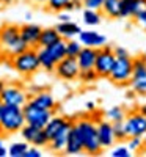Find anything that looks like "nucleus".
Here are the masks:
<instances>
[{
	"instance_id": "14",
	"label": "nucleus",
	"mask_w": 146,
	"mask_h": 157,
	"mask_svg": "<svg viewBox=\"0 0 146 157\" xmlns=\"http://www.w3.org/2000/svg\"><path fill=\"white\" fill-rule=\"evenodd\" d=\"M96 129H98V138L102 149H107L112 148L115 145V135H113V126L110 121L107 120H99L96 123Z\"/></svg>"
},
{
	"instance_id": "15",
	"label": "nucleus",
	"mask_w": 146,
	"mask_h": 157,
	"mask_svg": "<svg viewBox=\"0 0 146 157\" xmlns=\"http://www.w3.org/2000/svg\"><path fill=\"white\" fill-rule=\"evenodd\" d=\"M79 41L85 47H93V49H101L107 44V38L104 35L94 32V30H82L79 33Z\"/></svg>"
},
{
	"instance_id": "39",
	"label": "nucleus",
	"mask_w": 146,
	"mask_h": 157,
	"mask_svg": "<svg viewBox=\"0 0 146 157\" xmlns=\"http://www.w3.org/2000/svg\"><path fill=\"white\" fill-rule=\"evenodd\" d=\"M135 19H137V22H138V24L141 25V27H143V29L146 30V13H143V14L137 16Z\"/></svg>"
},
{
	"instance_id": "2",
	"label": "nucleus",
	"mask_w": 146,
	"mask_h": 157,
	"mask_svg": "<svg viewBox=\"0 0 146 157\" xmlns=\"http://www.w3.org/2000/svg\"><path fill=\"white\" fill-rule=\"evenodd\" d=\"M25 49H29V46L21 39L17 25H3L0 29V50H5L10 58L24 52Z\"/></svg>"
},
{
	"instance_id": "46",
	"label": "nucleus",
	"mask_w": 146,
	"mask_h": 157,
	"mask_svg": "<svg viewBox=\"0 0 146 157\" xmlns=\"http://www.w3.org/2000/svg\"><path fill=\"white\" fill-rule=\"evenodd\" d=\"M3 88H5V83H3L2 80H0V93H2V90H3Z\"/></svg>"
},
{
	"instance_id": "20",
	"label": "nucleus",
	"mask_w": 146,
	"mask_h": 157,
	"mask_svg": "<svg viewBox=\"0 0 146 157\" xmlns=\"http://www.w3.org/2000/svg\"><path fill=\"white\" fill-rule=\"evenodd\" d=\"M57 32L60 35L61 39H72L75 36H79V33L82 32V29L72 21H66V22H60L57 25Z\"/></svg>"
},
{
	"instance_id": "50",
	"label": "nucleus",
	"mask_w": 146,
	"mask_h": 157,
	"mask_svg": "<svg viewBox=\"0 0 146 157\" xmlns=\"http://www.w3.org/2000/svg\"><path fill=\"white\" fill-rule=\"evenodd\" d=\"M144 55H146V50H144Z\"/></svg>"
},
{
	"instance_id": "32",
	"label": "nucleus",
	"mask_w": 146,
	"mask_h": 157,
	"mask_svg": "<svg viewBox=\"0 0 146 157\" xmlns=\"http://www.w3.org/2000/svg\"><path fill=\"white\" fill-rule=\"evenodd\" d=\"M132 5H134V0H121L119 17H132Z\"/></svg>"
},
{
	"instance_id": "49",
	"label": "nucleus",
	"mask_w": 146,
	"mask_h": 157,
	"mask_svg": "<svg viewBox=\"0 0 146 157\" xmlns=\"http://www.w3.org/2000/svg\"><path fill=\"white\" fill-rule=\"evenodd\" d=\"M2 104H3V102H2V99H0V107H2Z\"/></svg>"
},
{
	"instance_id": "4",
	"label": "nucleus",
	"mask_w": 146,
	"mask_h": 157,
	"mask_svg": "<svg viewBox=\"0 0 146 157\" xmlns=\"http://www.w3.org/2000/svg\"><path fill=\"white\" fill-rule=\"evenodd\" d=\"M11 66L14 68L21 75H33L38 69H41L38 60V52L35 47L25 49L21 54L11 57Z\"/></svg>"
},
{
	"instance_id": "40",
	"label": "nucleus",
	"mask_w": 146,
	"mask_h": 157,
	"mask_svg": "<svg viewBox=\"0 0 146 157\" xmlns=\"http://www.w3.org/2000/svg\"><path fill=\"white\" fill-rule=\"evenodd\" d=\"M6 155H8V149L3 145V140L0 138V157H6Z\"/></svg>"
},
{
	"instance_id": "27",
	"label": "nucleus",
	"mask_w": 146,
	"mask_h": 157,
	"mask_svg": "<svg viewBox=\"0 0 146 157\" xmlns=\"http://www.w3.org/2000/svg\"><path fill=\"white\" fill-rule=\"evenodd\" d=\"M126 141H127V148L130 149V152H132V154L141 152V151L146 148L143 137H129Z\"/></svg>"
},
{
	"instance_id": "11",
	"label": "nucleus",
	"mask_w": 146,
	"mask_h": 157,
	"mask_svg": "<svg viewBox=\"0 0 146 157\" xmlns=\"http://www.w3.org/2000/svg\"><path fill=\"white\" fill-rule=\"evenodd\" d=\"M22 138L32 146H38V148H44L47 146L49 138L44 132L43 127H36V126H30V124H24L22 129L19 130Z\"/></svg>"
},
{
	"instance_id": "41",
	"label": "nucleus",
	"mask_w": 146,
	"mask_h": 157,
	"mask_svg": "<svg viewBox=\"0 0 146 157\" xmlns=\"http://www.w3.org/2000/svg\"><path fill=\"white\" fill-rule=\"evenodd\" d=\"M85 107H86V110H88V112H96V102H93V101H88Z\"/></svg>"
},
{
	"instance_id": "24",
	"label": "nucleus",
	"mask_w": 146,
	"mask_h": 157,
	"mask_svg": "<svg viewBox=\"0 0 146 157\" xmlns=\"http://www.w3.org/2000/svg\"><path fill=\"white\" fill-rule=\"evenodd\" d=\"M126 110L123 107H119V105H115L109 110H105L104 116H105V120L110 121V123H118V121H124V118H126Z\"/></svg>"
},
{
	"instance_id": "44",
	"label": "nucleus",
	"mask_w": 146,
	"mask_h": 157,
	"mask_svg": "<svg viewBox=\"0 0 146 157\" xmlns=\"http://www.w3.org/2000/svg\"><path fill=\"white\" fill-rule=\"evenodd\" d=\"M13 2V0H0V3H3V5H10Z\"/></svg>"
},
{
	"instance_id": "28",
	"label": "nucleus",
	"mask_w": 146,
	"mask_h": 157,
	"mask_svg": "<svg viewBox=\"0 0 146 157\" xmlns=\"http://www.w3.org/2000/svg\"><path fill=\"white\" fill-rule=\"evenodd\" d=\"M66 41V57H72V58H75L77 55H79V52L82 50V44H80V41H75V39L72 38V39H64Z\"/></svg>"
},
{
	"instance_id": "13",
	"label": "nucleus",
	"mask_w": 146,
	"mask_h": 157,
	"mask_svg": "<svg viewBox=\"0 0 146 157\" xmlns=\"http://www.w3.org/2000/svg\"><path fill=\"white\" fill-rule=\"evenodd\" d=\"M72 123H74V121H71L69 118H66V116H60V115L55 116V115H52V118L47 121V124H46L43 129H44L47 138L52 140L55 135L64 132V130H69V129L72 127Z\"/></svg>"
},
{
	"instance_id": "19",
	"label": "nucleus",
	"mask_w": 146,
	"mask_h": 157,
	"mask_svg": "<svg viewBox=\"0 0 146 157\" xmlns=\"http://www.w3.org/2000/svg\"><path fill=\"white\" fill-rule=\"evenodd\" d=\"M29 101L33 105H36L39 109H46V110H55V107H57V102H55L54 96L50 93H47V91H38Z\"/></svg>"
},
{
	"instance_id": "6",
	"label": "nucleus",
	"mask_w": 146,
	"mask_h": 157,
	"mask_svg": "<svg viewBox=\"0 0 146 157\" xmlns=\"http://www.w3.org/2000/svg\"><path fill=\"white\" fill-rule=\"evenodd\" d=\"M115 60H116V57L113 54V49L105 44L104 47L96 50V60H94V66H93V69L96 71V74L99 77L109 78V75L112 72V68L115 64Z\"/></svg>"
},
{
	"instance_id": "23",
	"label": "nucleus",
	"mask_w": 146,
	"mask_h": 157,
	"mask_svg": "<svg viewBox=\"0 0 146 157\" xmlns=\"http://www.w3.org/2000/svg\"><path fill=\"white\" fill-rule=\"evenodd\" d=\"M119 5H121V0H104L101 11L107 17L118 19L119 17Z\"/></svg>"
},
{
	"instance_id": "33",
	"label": "nucleus",
	"mask_w": 146,
	"mask_h": 157,
	"mask_svg": "<svg viewBox=\"0 0 146 157\" xmlns=\"http://www.w3.org/2000/svg\"><path fill=\"white\" fill-rule=\"evenodd\" d=\"M110 155L112 157H132L134 154L130 152V149L127 148V145H119V146H116V148L112 149Z\"/></svg>"
},
{
	"instance_id": "47",
	"label": "nucleus",
	"mask_w": 146,
	"mask_h": 157,
	"mask_svg": "<svg viewBox=\"0 0 146 157\" xmlns=\"http://www.w3.org/2000/svg\"><path fill=\"white\" fill-rule=\"evenodd\" d=\"M3 134V130H2V126H0V135H2Z\"/></svg>"
},
{
	"instance_id": "21",
	"label": "nucleus",
	"mask_w": 146,
	"mask_h": 157,
	"mask_svg": "<svg viewBox=\"0 0 146 157\" xmlns=\"http://www.w3.org/2000/svg\"><path fill=\"white\" fill-rule=\"evenodd\" d=\"M46 50H47L49 57L54 60L55 64H57L60 60H63L66 57V41H64V39H58V41H55L54 44L47 46Z\"/></svg>"
},
{
	"instance_id": "1",
	"label": "nucleus",
	"mask_w": 146,
	"mask_h": 157,
	"mask_svg": "<svg viewBox=\"0 0 146 157\" xmlns=\"http://www.w3.org/2000/svg\"><path fill=\"white\" fill-rule=\"evenodd\" d=\"M74 129L77 130L79 137L83 143V152L90 155H98L102 151V146L98 138V129H96V121L93 118H79L74 121Z\"/></svg>"
},
{
	"instance_id": "3",
	"label": "nucleus",
	"mask_w": 146,
	"mask_h": 157,
	"mask_svg": "<svg viewBox=\"0 0 146 157\" xmlns=\"http://www.w3.org/2000/svg\"><path fill=\"white\" fill-rule=\"evenodd\" d=\"M25 124V118L22 107L2 104L0 107V126H2L3 134H16Z\"/></svg>"
},
{
	"instance_id": "10",
	"label": "nucleus",
	"mask_w": 146,
	"mask_h": 157,
	"mask_svg": "<svg viewBox=\"0 0 146 157\" xmlns=\"http://www.w3.org/2000/svg\"><path fill=\"white\" fill-rule=\"evenodd\" d=\"M54 72H55V75L58 78H61V80H77L79 72H80V68H79L75 58L64 57L63 60H60L55 64Z\"/></svg>"
},
{
	"instance_id": "9",
	"label": "nucleus",
	"mask_w": 146,
	"mask_h": 157,
	"mask_svg": "<svg viewBox=\"0 0 146 157\" xmlns=\"http://www.w3.org/2000/svg\"><path fill=\"white\" fill-rule=\"evenodd\" d=\"M123 124L127 137H144L146 134V116L140 112H130L126 115Z\"/></svg>"
},
{
	"instance_id": "17",
	"label": "nucleus",
	"mask_w": 146,
	"mask_h": 157,
	"mask_svg": "<svg viewBox=\"0 0 146 157\" xmlns=\"http://www.w3.org/2000/svg\"><path fill=\"white\" fill-rule=\"evenodd\" d=\"M63 152H66L68 155H79V154L83 152V143H82L80 137H79L77 130L74 129V126L69 129V132H68V138H66V145H64V151Z\"/></svg>"
},
{
	"instance_id": "37",
	"label": "nucleus",
	"mask_w": 146,
	"mask_h": 157,
	"mask_svg": "<svg viewBox=\"0 0 146 157\" xmlns=\"http://www.w3.org/2000/svg\"><path fill=\"white\" fill-rule=\"evenodd\" d=\"M41 155H43V152L39 151L38 146H32V148H29L27 151H25V154H24V157H41Z\"/></svg>"
},
{
	"instance_id": "45",
	"label": "nucleus",
	"mask_w": 146,
	"mask_h": 157,
	"mask_svg": "<svg viewBox=\"0 0 146 157\" xmlns=\"http://www.w3.org/2000/svg\"><path fill=\"white\" fill-rule=\"evenodd\" d=\"M32 2H35V3H41V5H43V3L47 2V0H32Z\"/></svg>"
},
{
	"instance_id": "29",
	"label": "nucleus",
	"mask_w": 146,
	"mask_h": 157,
	"mask_svg": "<svg viewBox=\"0 0 146 157\" xmlns=\"http://www.w3.org/2000/svg\"><path fill=\"white\" fill-rule=\"evenodd\" d=\"M113 126V135H115V140L116 141H126L129 137H127V132L124 129V124L123 121H118V123H112Z\"/></svg>"
},
{
	"instance_id": "34",
	"label": "nucleus",
	"mask_w": 146,
	"mask_h": 157,
	"mask_svg": "<svg viewBox=\"0 0 146 157\" xmlns=\"http://www.w3.org/2000/svg\"><path fill=\"white\" fill-rule=\"evenodd\" d=\"M146 13V0H134V5H132V17H137L140 14Z\"/></svg>"
},
{
	"instance_id": "43",
	"label": "nucleus",
	"mask_w": 146,
	"mask_h": 157,
	"mask_svg": "<svg viewBox=\"0 0 146 157\" xmlns=\"http://www.w3.org/2000/svg\"><path fill=\"white\" fill-rule=\"evenodd\" d=\"M138 112H140V113H143V115L146 116V104H143V105L138 109Z\"/></svg>"
},
{
	"instance_id": "48",
	"label": "nucleus",
	"mask_w": 146,
	"mask_h": 157,
	"mask_svg": "<svg viewBox=\"0 0 146 157\" xmlns=\"http://www.w3.org/2000/svg\"><path fill=\"white\" fill-rule=\"evenodd\" d=\"M143 140H144V145H146V134H144V137H143Z\"/></svg>"
},
{
	"instance_id": "38",
	"label": "nucleus",
	"mask_w": 146,
	"mask_h": 157,
	"mask_svg": "<svg viewBox=\"0 0 146 157\" xmlns=\"http://www.w3.org/2000/svg\"><path fill=\"white\" fill-rule=\"evenodd\" d=\"M113 54H115V57H129V52L123 47H115Z\"/></svg>"
},
{
	"instance_id": "25",
	"label": "nucleus",
	"mask_w": 146,
	"mask_h": 157,
	"mask_svg": "<svg viewBox=\"0 0 146 157\" xmlns=\"http://www.w3.org/2000/svg\"><path fill=\"white\" fill-rule=\"evenodd\" d=\"M101 21H102L101 11L85 8V11H83V22H85L86 25H90V27H94V25H99V24H101Z\"/></svg>"
},
{
	"instance_id": "12",
	"label": "nucleus",
	"mask_w": 146,
	"mask_h": 157,
	"mask_svg": "<svg viewBox=\"0 0 146 157\" xmlns=\"http://www.w3.org/2000/svg\"><path fill=\"white\" fill-rule=\"evenodd\" d=\"M0 99H2L3 104H10V105H17V107H22L25 102L29 101V94L25 93V90H22L21 86H16V85H10L2 90L0 93Z\"/></svg>"
},
{
	"instance_id": "31",
	"label": "nucleus",
	"mask_w": 146,
	"mask_h": 157,
	"mask_svg": "<svg viewBox=\"0 0 146 157\" xmlns=\"http://www.w3.org/2000/svg\"><path fill=\"white\" fill-rule=\"evenodd\" d=\"M79 78H80L82 82H85V83H93V82H96L99 78V75L96 74L94 69H83V71L79 72Z\"/></svg>"
},
{
	"instance_id": "8",
	"label": "nucleus",
	"mask_w": 146,
	"mask_h": 157,
	"mask_svg": "<svg viewBox=\"0 0 146 157\" xmlns=\"http://www.w3.org/2000/svg\"><path fill=\"white\" fill-rule=\"evenodd\" d=\"M132 77V58L129 57H116L115 64L109 78L116 85H127Z\"/></svg>"
},
{
	"instance_id": "5",
	"label": "nucleus",
	"mask_w": 146,
	"mask_h": 157,
	"mask_svg": "<svg viewBox=\"0 0 146 157\" xmlns=\"http://www.w3.org/2000/svg\"><path fill=\"white\" fill-rule=\"evenodd\" d=\"M127 85L135 94L146 96V55L132 58V77Z\"/></svg>"
},
{
	"instance_id": "42",
	"label": "nucleus",
	"mask_w": 146,
	"mask_h": 157,
	"mask_svg": "<svg viewBox=\"0 0 146 157\" xmlns=\"http://www.w3.org/2000/svg\"><path fill=\"white\" fill-rule=\"evenodd\" d=\"M58 19H60V22H66V21H71V16H69V14H66V13H63V11H60Z\"/></svg>"
},
{
	"instance_id": "16",
	"label": "nucleus",
	"mask_w": 146,
	"mask_h": 157,
	"mask_svg": "<svg viewBox=\"0 0 146 157\" xmlns=\"http://www.w3.org/2000/svg\"><path fill=\"white\" fill-rule=\"evenodd\" d=\"M41 27L36 24H25L22 27H19V33H21V39L27 44L29 47H38V41H39V35H41Z\"/></svg>"
},
{
	"instance_id": "36",
	"label": "nucleus",
	"mask_w": 146,
	"mask_h": 157,
	"mask_svg": "<svg viewBox=\"0 0 146 157\" xmlns=\"http://www.w3.org/2000/svg\"><path fill=\"white\" fill-rule=\"evenodd\" d=\"M82 6H83L82 0H69V2L66 3V6H64V11H77V10H80Z\"/></svg>"
},
{
	"instance_id": "26",
	"label": "nucleus",
	"mask_w": 146,
	"mask_h": 157,
	"mask_svg": "<svg viewBox=\"0 0 146 157\" xmlns=\"http://www.w3.org/2000/svg\"><path fill=\"white\" fill-rule=\"evenodd\" d=\"M27 149H29V143L27 141L11 143V146L8 148V155L10 157H24V154H25Z\"/></svg>"
},
{
	"instance_id": "18",
	"label": "nucleus",
	"mask_w": 146,
	"mask_h": 157,
	"mask_svg": "<svg viewBox=\"0 0 146 157\" xmlns=\"http://www.w3.org/2000/svg\"><path fill=\"white\" fill-rule=\"evenodd\" d=\"M96 50L98 49H93V47H85V46L82 47V50L79 52V55L75 57L80 71L93 69V66H94V60H96Z\"/></svg>"
},
{
	"instance_id": "22",
	"label": "nucleus",
	"mask_w": 146,
	"mask_h": 157,
	"mask_svg": "<svg viewBox=\"0 0 146 157\" xmlns=\"http://www.w3.org/2000/svg\"><path fill=\"white\" fill-rule=\"evenodd\" d=\"M60 35L57 32L55 27H49V29H43L41 35H39V41H38V47H47L50 44H54L55 41H58Z\"/></svg>"
},
{
	"instance_id": "30",
	"label": "nucleus",
	"mask_w": 146,
	"mask_h": 157,
	"mask_svg": "<svg viewBox=\"0 0 146 157\" xmlns=\"http://www.w3.org/2000/svg\"><path fill=\"white\" fill-rule=\"evenodd\" d=\"M69 0H47L46 6L52 13H60V11H64V6H66Z\"/></svg>"
},
{
	"instance_id": "7",
	"label": "nucleus",
	"mask_w": 146,
	"mask_h": 157,
	"mask_svg": "<svg viewBox=\"0 0 146 157\" xmlns=\"http://www.w3.org/2000/svg\"><path fill=\"white\" fill-rule=\"evenodd\" d=\"M22 112H24V118H25V124L30 126H36V127H44L47 124V121L54 115V110H46V109H39L30 101H27L22 105Z\"/></svg>"
},
{
	"instance_id": "35",
	"label": "nucleus",
	"mask_w": 146,
	"mask_h": 157,
	"mask_svg": "<svg viewBox=\"0 0 146 157\" xmlns=\"http://www.w3.org/2000/svg\"><path fill=\"white\" fill-rule=\"evenodd\" d=\"M82 3L88 10H98V11H101L104 0H82Z\"/></svg>"
}]
</instances>
